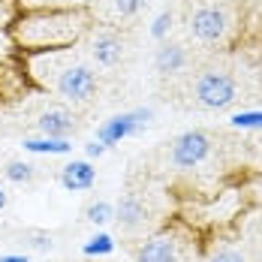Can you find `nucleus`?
<instances>
[{"label": "nucleus", "mask_w": 262, "mask_h": 262, "mask_svg": "<svg viewBox=\"0 0 262 262\" xmlns=\"http://www.w3.org/2000/svg\"><path fill=\"white\" fill-rule=\"evenodd\" d=\"M94 27V12L84 3H46V6H25L15 25L6 30L12 49L18 54H49L70 52L84 33Z\"/></svg>", "instance_id": "1"}, {"label": "nucleus", "mask_w": 262, "mask_h": 262, "mask_svg": "<svg viewBox=\"0 0 262 262\" xmlns=\"http://www.w3.org/2000/svg\"><path fill=\"white\" fill-rule=\"evenodd\" d=\"M25 63H27L33 88L52 91L67 103H88L97 94V88H100L97 73L88 63L70 57V52L25 54Z\"/></svg>", "instance_id": "2"}, {"label": "nucleus", "mask_w": 262, "mask_h": 262, "mask_svg": "<svg viewBox=\"0 0 262 262\" xmlns=\"http://www.w3.org/2000/svg\"><path fill=\"white\" fill-rule=\"evenodd\" d=\"M187 30L193 39L205 46H220L232 30V15L223 3H202L187 15Z\"/></svg>", "instance_id": "3"}, {"label": "nucleus", "mask_w": 262, "mask_h": 262, "mask_svg": "<svg viewBox=\"0 0 262 262\" xmlns=\"http://www.w3.org/2000/svg\"><path fill=\"white\" fill-rule=\"evenodd\" d=\"M190 91H193V100L211 112L229 108L238 100V84L232 79V73H226V70H202Z\"/></svg>", "instance_id": "4"}, {"label": "nucleus", "mask_w": 262, "mask_h": 262, "mask_svg": "<svg viewBox=\"0 0 262 262\" xmlns=\"http://www.w3.org/2000/svg\"><path fill=\"white\" fill-rule=\"evenodd\" d=\"M211 136L205 130H187L181 133L175 142H172V148H169V163L175 166V169H196V166H202L211 154Z\"/></svg>", "instance_id": "5"}, {"label": "nucleus", "mask_w": 262, "mask_h": 262, "mask_svg": "<svg viewBox=\"0 0 262 262\" xmlns=\"http://www.w3.org/2000/svg\"><path fill=\"white\" fill-rule=\"evenodd\" d=\"M151 118H154V112H151V108H130V112L112 115L108 121H103V124L97 127V139L103 142L105 148L121 145L124 139H130V136H136V133L145 130Z\"/></svg>", "instance_id": "6"}, {"label": "nucleus", "mask_w": 262, "mask_h": 262, "mask_svg": "<svg viewBox=\"0 0 262 262\" xmlns=\"http://www.w3.org/2000/svg\"><path fill=\"white\" fill-rule=\"evenodd\" d=\"M33 88L30 73H27L25 54L3 57L0 60V105H12Z\"/></svg>", "instance_id": "7"}, {"label": "nucleus", "mask_w": 262, "mask_h": 262, "mask_svg": "<svg viewBox=\"0 0 262 262\" xmlns=\"http://www.w3.org/2000/svg\"><path fill=\"white\" fill-rule=\"evenodd\" d=\"M136 262H178V241L172 232H157V235L145 238L136 250H133Z\"/></svg>", "instance_id": "8"}, {"label": "nucleus", "mask_w": 262, "mask_h": 262, "mask_svg": "<svg viewBox=\"0 0 262 262\" xmlns=\"http://www.w3.org/2000/svg\"><path fill=\"white\" fill-rule=\"evenodd\" d=\"M91 57H94L97 67H105V70L108 67H118L124 60V39L115 30L94 33V39H91Z\"/></svg>", "instance_id": "9"}, {"label": "nucleus", "mask_w": 262, "mask_h": 262, "mask_svg": "<svg viewBox=\"0 0 262 262\" xmlns=\"http://www.w3.org/2000/svg\"><path fill=\"white\" fill-rule=\"evenodd\" d=\"M151 217V208L148 202L139 196V193H124L118 202H115V223L124 226V229H139L145 226Z\"/></svg>", "instance_id": "10"}, {"label": "nucleus", "mask_w": 262, "mask_h": 262, "mask_svg": "<svg viewBox=\"0 0 262 262\" xmlns=\"http://www.w3.org/2000/svg\"><path fill=\"white\" fill-rule=\"evenodd\" d=\"M57 181H60V187L67 193H84V190H91L97 184V169H94L91 160H70L60 169Z\"/></svg>", "instance_id": "11"}, {"label": "nucleus", "mask_w": 262, "mask_h": 262, "mask_svg": "<svg viewBox=\"0 0 262 262\" xmlns=\"http://www.w3.org/2000/svg\"><path fill=\"white\" fill-rule=\"evenodd\" d=\"M36 127L42 136H52V139H70L76 133V115L67 112V108H49L39 115Z\"/></svg>", "instance_id": "12"}, {"label": "nucleus", "mask_w": 262, "mask_h": 262, "mask_svg": "<svg viewBox=\"0 0 262 262\" xmlns=\"http://www.w3.org/2000/svg\"><path fill=\"white\" fill-rule=\"evenodd\" d=\"M184 67H187V52H184L181 42H169L163 39L154 52V70L160 76H178Z\"/></svg>", "instance_id": "13"}, {"label": "nucleus", "mask_w": 262, "mask_h": 262, "mask_svg": "<svg viewBox=\"0 0 262 262\" xmlns=\"http://www.w3.org/2000/svg\"><path fill=\"white\" fill-rule=\"evenodd\" d=\"M27 154H46V157H67L73 154V142L70 139H52V136H33V139H25Z\"/></svg>", "instance_id": "14"}, {"label": "nucleus", "mask_w": 262, "mask_h": 262, "mask_svg": "<svg viewBox=\"0 0 262 262\" xmlns=\"http://www.w3.org/2000/svg\"><path fill=\"white\" fill-rule=\"evenodd\" d=\"M84 220H88L91 226H105V223L115 220V205H112L108 199H97V202H91V205L84 208Z\"/></svg>", "instance_id": "15"}, {"label": "nucleus", "mask_w": 262, "mask_h": 262, "mask_svg": "<svg viewBox=\"0 0 262 262\" xmlns=\"http://www.w3.org/2000/svg\"><path fill=\"white\" fill-rule=\"evenodd\" d=\"M3 175H6V181H12V184H30L36 178V166L27 163V160H9Z\"/></svg>", "instance_id": "16"}, {"label": "nucleus", "mask_w": 262, "mask_h": 262, "mask_svg": "<svg viewBox=\"0 0 262 262\" xmlns=\"http://www.w3.org/2000/svg\"><path fill=\"white\" fill-rule=\"evenodd\" d=\"M81 253L84 256H108V253H115V238L108 232H97L81 244Z\"/></svg>", "instance_id": "17"}, {"label": "nucleus", "mask_w": 262, "mask_h": 262, "mask_svg": "<svg viewBox=\"0 0 262 262\" xmlns=\"http://www.w3.org/2000/svg\"><path fill=\"white\" fill-rule=\"evenodd\" d=\"M229 124L235 130H262V108H247V112H235L229 118Z\"/></svg>", "instance_id": "18"}, {"label": "nucleus", "mask_w": 262, "mask_h": 262, "mask_svg": "<svg viewBox=\"0 0 262 262\" xmlns=\"http://www.w3.org/2000/svg\"><path fill=\"white\" fill-rule=\"evenodd\" d=\"M25 3L21 0H0V33H6L9 27L15 25V18L21 15Z\"/></svg>", "instance_id": "19"}, {"label": "nucleus", "mask_w": 262, "mask_h": 262, "mask_svg": "<svg viewBox=\"0 0 262 262\" xmlns=\"http://www.w3.org/2000/svg\"><path fill=\"white\" fill-rule=\"evenodd\" d=\"M21 241H27V247L30 250H52V235L46 232V229H25L21 232Z\"/></svg>", "instance_id": "20"}, {"label": "nucleus", "mask_w": 262, "mask_h": 262, "mask_svg": "<svg viewBox=\"0 0 262 262\" xmlns=\"http://www.w3.org/2000/svg\"><path fill=\"white\" fill-rule=\"evenodd\" d=\"M172 21H175V18H172V12H169V9H163V12H160L157 18H154V25H151V36H154L157 42H163V39H169V30H172Z\"/></svg>", "instance_id": "21"}, {"label": "nucleus", "mask_w": 262, "mask_h": 262, "mask_svg": "<svg viewBox=\"0 0 262 262\" xmlns=\"http://www.w3.org/2000/svg\"><path fill=\"white\" fill-rule=\"evenodd\" d=\"M145 9V0H115V12L121 18H133Z\"/></svg>", "instance_id": "22"}, {"label": "nucleus", "mask_w": 262, "mask_h": 262, "mask_svg": "<svg viewBox=\"0 0 262 262\" xmlns=\"http://www.w3.org/2000/svg\"><path fill=\"white\" fill-rule=\"evenodd\" d=\"M105 151H108V148H105L100 139H91V142L84 145V160H100Z\"/></svg>", "instance_id": "23"}, {"label": "nucleus", "mask_w": 262, "mask_h": 262, "mask_svg": "<svg viewBox=\"0 0 262 262\" xmlns=\"http://www.w3.org/2000/svg\"><path fill=\"white\" fill-rule=\"evenodd\" d=\"M211 262H247V259H244L238 250H229V247H226V250H217V253L211 256Z\"/></svg>", "instance_id": "24"}, {"label": "nucleus", "mask_w": 262, "mask_h": 262, "mask_svg": "<svg viewBox=\"0 0 262 262\" xmlns=\"http://www.w3.org/2000/svg\"><path fill=\"white\" fill-rule=\"evenodd\" d=\"M0 262H30L27 256H21V253H3L0 256Z\"/></svg>", "instance_id": "25"}, {"label": "nucleus", "mask_w": 262, "mask_h": 262, "mask_svg": "<svg viewBox=\"0 0 262 262\" xmlns=\"http://www.w3.org/2000/svg\"><path fill=\"white\" fill-rule=\"evenodd\" d=\"M6 208V193H3V190H0V211Z\"/></svg>", "instance_id": "26"}, {"label": "nucleus", "mask_w": 262, "mask_h": 262, "mask_svg": "<svg viewBox=\"0 0 262 262\" xmlns=\"http://www.w3.org/2000/svg\"><path fill=\"white\" fill-rule=\"evenodd\" d=\"M256 190H259V193H262V175H259V178H256Z\"/></svg>", "instance_id": "27"}]
</instances>
